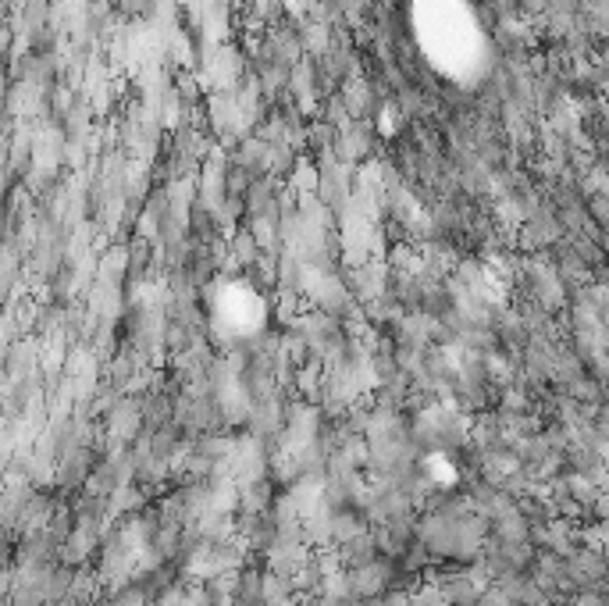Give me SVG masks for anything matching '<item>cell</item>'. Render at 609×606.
Instances as JSON below:
<instances>
[{"label":"cell","mask_w":609,"mask_h":606,"mask_svg":"<svg viewBox=\"0 0 609 606\" xmlns=\"http://www.w3.org/2000/svg\"><path fill=\"white\" fill-rule=\"evenodd\" d=\"M118 15L132 22H147L157 15V0H118Z\"/></svg>","instance_id":"ba28073f"},{"label":"cell","mask_w":609,"mask_h":606,"mask_svg":"<svg viewBox=\"0 0 609 606\" xmlns=\"http://www.w3.org/2000/svg\"><path fill=\"white\" fill-rule=\"evenodd\" d=\"M567 574L574 589H609V557L581 542L567 557Z\"/></svg>","instance_id":"6da1fadb"},{"label":"cell","mask_w":609,"mask_h":606,"mask_svg":"<svg viewBox=\"0 0 609 606\" xmlns=\"http://www.w3.org/2000/svg\"><path fill=\"white\" fill-rule=\"evenodd\" d=\"M374 147H378V136H374V122H350L342 125L339 136H335V157L357 168L360 161H371Z\"/></svg>","instance_id":"7a4b0ae2"},{"label":"cell","mask_w":609,"mask_h":606,"mask_svg":"<svg viewBox=\"0 0 609 606\" xmlns=\"http://www.w3.org/2000/svg\"><path fill=\"white\" fill-rule=\"evenodd\" d=\"M503 443H506L503 418H499V414H485V410H481L478 418L471 421V446L478 453H485V450H496V446H503Z\"/></svg>","instance_id":"5b68a950"},{"label":"cell","mask_w":609,"mask_h":606,"mask_svg":"<svg viewBox=\"0 0 609 606\" xmlns=\"http://www.w3.org/2000/svg\"><path fill=\"white\" fill-rule=\"evenodd\" d=\"M606 606H609V589H606Z\"/></svg>","instance_id":"30bf717a"},{"label":"cell","mask_w":609,"mask_h":606,"mask_svg":"<svg viewBox=\"0 0 609 606\" xmlns=\"http://www.w3.org/2000/svg\"><path fill=\"white\" fill-rule=\"evenodd\" d=\"M567 606H606V589H577Z\"/></svg>","instance_id":"9c48e42d"},{"label":"cell","mask_w":609,"mask_h":606,"mask_svg":"<svg viewBox=\"0 0 609 606\" xmlns=\"http://www.w3.org/2000/svg\"><path fill=\"white\" fill-rule=\"evenodd\" d=\"M271 503H275V492H271L268 478L239 485V510H250V514H268Z\"/></svg>","instance_id":"52a82bcc"},{"label":"cell","mask_w":609,"mask_h":606,"mask_svg":"<svg viewBox=\"0 0 609 606\" xmlns=\"http://www.w3.org/2000/svg\"><path fill=\"white\" fill-rule=\"evenodd\" d=\"M492 535H496V539H503V542L531 539V521L524 517L520 503H517V507H510V510H503L499 517H492Z\"/></svg>","instance_id":"8992f818"},{"label":"cell","mask_w":609,"mask_h":606,"mask_svg":"<svg viewBox=\"0 0 609 606\" xmlns=\"http://www.w3.org/2000/svg\"><path fill=\"white\" fill-rule=\"evenodd\" d=\"M236 606H268V571L260 564H246L239 571Z\"/></svg>","instance_id":"3957f363"},{"label":"cell","mask_w":609,"mask_h":606,"mask_svg":"<svg viewBox=\"0 0 609 606\" xmlns=\"http://www.w3.org/2000/svg\"><path fill=\"white\" fill-rule=\"evenodd\" d=\"M335 553H339V564L342 567H364L371 564L374 557H382V549H378V539H374L371 528H364L360 535H353L350 542H342V546H332Z\"/></svg>","instance_id":"277c9868"}]
</instances>
